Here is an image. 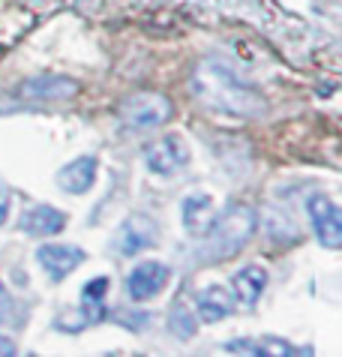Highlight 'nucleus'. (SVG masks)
<instances>
[{"instance_id":"f257e3e1","label":"nucleus","mask_w":342,"mask_h":357,"mask_svg":"<svg viewBox=\"0 0 342 357\" xmlns=\"http://www.w3.org/2000/svg\"><path fill=\"white\" fill-rule=\"evenodd\" d=\"M255 225H258V216L249 204L237 202V204H228L223 213L214 216V225L207 228V259H231L237 255L244 246L253 241L255 234Z\"/></svg>"},{"instance_id":"f03ea898","label":"nucleus","mask_w":342,"mask_h":357,"mask_svg":"<svg viewBox=\"0 0 342 357\" xmlns=\"http://www.w3.org/2000/svg\"><path fill=\"white\" fill-rule=\"evenodd\" d=\"M193 91L201 102H207L210 108L219 112H235V114H249L255 105L253 93L246 91L240 82H235L225 69H219L214 63L201 66L198 75L193 78Z\"/></svg>"},{"instance_id":"7ed1b4c3","label":"nucleus","mask_w":342,"mask_h":357,"mask_svg":"<svg viewBox=\"0 0 342 357\" xmlns=\"http://www.w3.org/2000/svg\"><path fill=\"white\" fill-rule=\"evenodd\" d=\"M124 121L135 130H156L171 121L174 114V105L168 102L163 93H135L133 99H126L124 108H120Z\"/></svg>"},{"instance_id":"20e7f679","label":"nucleus","mask_w":342,"mask_h":357,"mask_svg":"<svg viewBox=\"0 0 342 357\" xmlns=\"http://www.w3.org/2000/svg\"><path fill=\"white\" fill-rule=\"evenodd\" d=\"M309 220H313L315 237L327 250H339L342 246V207L327 202L325 195H315L309 202Z\"/></svg>"},{"instance_id":"39448f33","label":"nucleus","mask_w":342,"mask_h":357,"mask_svg":"<svg viewBox=\"0 0 342 357\" xmlns=\"http://www.w3.org/2000/svg\"><path fill=\"white\" fill-rule=\"evenodd\" d=\"M165 285H168V267L163 261H142L126 276V294L133 297L135 303L156 297Z\"/></svg>"},{"instance_id":"423d86ee","label":"nucleus","mask_w":342,"mask_h":357,"mask_svg":"<svg viewBox=\"0 0 342 357\" xmlns=\"http://www.w3.org/2000/svg\"><path fill=\"white\" fill-rule=\"evenodd\" d=\"M144 162H147V168L154 174L168 177V174H174L177 168H184L189 162V151H186V144L180 142V138L168 135V138H163V142H156V144L147 147Z\"/></svg>"},{"instance_id":"0eeeda50","label":"nucleus","mask_w":342,"mask_h":357,"mask_svg":"<svg viewBox=\"0 0 342 357\" xmlns=\"http://www.w3.org/2000/svg\"><path fill=\"white\" fill-rule=\"evenodd\" d=\"M156 237V222L144 213H133L117 231V250L120 255H138L147 246H154Z\"/></svg>"},{"instance_id":"6e6552de","label":"nucleus","mask_w":342,"mask_h":357,"mask_svg":"<svg viewBox=\"0 0 342 357\" xmlns=\"http://www.w3.org/2000/svg\"><path fill=\"white\" fill-rule=\"evenodd\" d=\"M36 261L43 264V271L57 282L84 261V252L78 250V246H69V243H45L36 250Z\"/></svg>"},{"instance_id":"1a4fd4ad","label":"nucleus","mask_w":342,"mask_h":357,"mask_svg":"<svg viewBox=\"0 0 342 357\" xmlns=\"http://www.w3.org/2000/svg\"><path fill=\"white\" fill-rule=\"evenodd\" d=\"M180 216H184V228L193 237H205L207 228L214 225V216H216V207H214V198L205 195V192H193L184 198L180 204Z\"/></svg>"},{"instance_id":"9d476101","label":"nucleus","mask_w":342,"mask_h":357,"mask_svg":"<svg viewBox=\"0 0 342 357\" xmlns=\"http://www.w3.org/2000/svg\"><path fill=\"white\" fill-rule=\"evenodd\" d=\"M94 181H96V160L94 156H78V160H73L57 172V186L66 192H73V195L87 192L90 186H94Z\"/></svg>"},{"instance_id":"9b49d317","label":"nucleus","mask_w":342,"mask_h":357,"mask_svg":"<svg viewBox=\"0 0 342 357\" xmlns=\"http://www.w3.org/2000/svg\"><path fill=\"white\" fill-rule=\"evenodd\" d=\"M66 225V213H60L57 207H48V204H36L22 216V231L24 234H34V237H52L60 234Z\"/></svg>"},{"instance_id":"f8f14e48","label":"nucleus","mask_w":342,"mask_h":357,"mask_svg":"<svg viewBox=\"0 0 342 357\" xmlns=\"http://www.w3.org/2000/svg\"><path fill=\"white\" fill-rule=\"evenodd\" d=\"M265 285H267V273L261 271V267H244V271H237L235 280H231L235 297L244 306H255L261 291H265Z\"/></svg>"},{"instance_id":"ddd939ff","label":"nucleus","mask_w":342,"mask_h":357,"mask_svg":"<svg viewBox=\"0 0 342 357\" xmlns=\"http://www.w3.org/2000/svg\"><path fill=\"white\" fill-rule=\"evenodd\" d=\"M195 303H198V315L205 321H219L231 312V294L223 285H207V289H201Z\"/></svg>"},{"instance_id":"4468645a","label":"nucleus","mask_w":342,"mask_h":357,"mask_svg":"<svg viewBox=\"0 0 342 357\" xmlns=\"http://www.w3.org/2000/svg\"><path fill=\"white\" fill-rule=\"evenodd\" d=\"M78 91L75 82H69V78H34V82H27L22 87L24 96H36V99H66Z\"/></svg>"},{"instance_id":"2eb2a0df","label":"nucleus","mask_w":342,"mask_h":357,"mask_svg":"<svg viewBox=\"0 0 342 357\" xmlns=\"http://www.w3.org/2000/svg\"><path fill=\"white\" fill-rule=\"evenodd\" d=\"M27 24H30V18H22L18 13H13V9H9V13H0V54L27 31Z\"/></svg>"},{"instance_id":"dca6fc26","label":"nucleus","mask_w":342,"mask_h":357,"mask_svg":"<svg viewBox=\"0 0 342 357\" xmlns=\"http://www.w3.org/2000/svg\"><path fill=\"white\" fill-rule=\"evenodd\" d=\"M105 291H108V280H105V276H99V280L84 285L82 294H84V306H87V319H99V315H103V297H105Z\"/></svg>"},{"instance_id":"f3484780","label":"nucleus","mask_w":342,"mask_h":357,"mask_svg":"<svg viewBox=\"0 0 342 357\" xmlns=\"http://www.w3.org/2000/svg\"><path fill=\"white\" fill-rule=\"evenodd\" d=\"M171 333L180 336V340H189V336L195 333V321H193V315H189L186 310H174L171 312Z\"/></svg>"},{"instance_id":"a211bd4d","label":"nucleus","mask_w":342,"mask_h":357,"mask_svg":"<svg viewBox=\"0 0 342 357\" xmlns=\"http://www.w3.org/2000/svg\"><path fill=\"white\" fill-rule=\"evenodd\" d=\"M6 213H9V192L0 186V225L6 222Z\"/></svg>"},{"instance_id":"6ab92c4d","label":"nucleus","mask_w":342,"mask_h":357,"mask_svg":"<svg viewBox=\"0 0 342 357\" xmlns=\"http://www.w3.org/2000/svg\"><path fill=\"white\" fill-rule=\"evenodd\" d=\"M9 312V294H6V289H3V282H0V319Z\"/></svg>"},{"instance_id":"aec40b11","label":"nucleus","mask_w":342,"mask_h":357,"mask_svg":"<svg viewBox=\"0 0 342 357\" xmlns=\"http://www.w3.org/2000/svg\"><path fill=\"white\" fill-rule=\"evenodd\" d=\"M13 354H15V345L0 336V357H13Z\"/></svg>"}]
</instances>
